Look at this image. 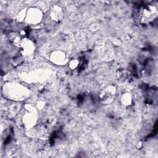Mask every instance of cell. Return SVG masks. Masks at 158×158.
Masks as SVG:
<instances>
[{
  "label": "cell",
  "mask_w": 158,
  "mask_h": 158,
  "mask_svg": "<svg viewBox=\"0 0 158 158\" xmlns=\"http://www.w3.org/2000/svg\"><path fill=\"white\" fill-rule=\"evenodd\" d=\"M50 17L56 22L60 21L63 18V13L61 8L58 6H54L50 11Z\"/></svg>",
  "instance_id": "cell-6"
},
{
  "label": "cell",
  "mask_w": 158,
  "mask_h": 158,
  "mask_svg": "<svg viewBox=\"0 0 158 158\" xmlns=\"http://www.w3.org/2000/svg\"><path fill=\"white\" fill-rule=\"evenodd\" d=\"M24 122L27 125H31L35 122V117L31 113H28L24 117Z\"/></svg>",
  "instance_id": "cell-9"
},
{
  "label": "cell",
  "mask_w": 158,
  "mask_h": 158,
  "mask_svg": "<svg viewBox=\"0 0 158 158\" xmlns=\"http://www.w3.org/2000/svg\"><path fill=\"white\" fill-rule=\"evenodd\" d=\"M50 59L53 63L57 65H63L65 62L66 56L62 51H56L51 54Z\"/></svg>",
  "instance_id": "cell-4"
},
{
  "label": "cell",
  "mask_w": 158,
  "mask_h": 158,
  "mask_svg": "<svg viewBox=\"0 0 158 158\" xmlns=\"http://www.w3.org/2000/svg\"><path fill=\"white\" fill-rule=\"evenodd\" d=\"M120 102L125 106H130L131 104V102H132V96H131V94L128 92L123 93L121 96Z\"/></svg>",
  "instance_id": "cell-7"
},
{
  "label": "cell",
  "mask_w": 158,
  "mask_h": 158,
  "mask_svg": "<svg viewBox=\"0 0 158 158\" xmlns=\"http://www.w3.org/2000/svg\"><path fill=\"white\" fill-rule=\"evenodd\" d=\"M9 40L14 44L19 45V46H20L22 41L21 40L20 35L19 34H17V33H10V35L9 36Z\"/></svg>",
  "instance_id": "cell-8"
},
{
  "label": "cell",
  "mask_w": 158,
  "mask_h": 158,
  "mask_svg": "<svg viewBox=\"0 0 158 158\" xmlns=\"http://www.w3.org/2000/svg\"><path fill=\"white\" fill-rule=\"evenodd\" d=\"M157 15V8L152 5H147L140 11V21L143 23H148L154 20Z\"/></svg>",
  "instance_id": "cell-1"
},
{
  "label": "cell",
  "mask_w": 158,
  "mask_h": 158,
  "mask_svg": "<svg viewBox=\"0 0 158 158\" xmlns=\"http://www.w3.org/2000/svg\"><path fill=\"white\" fill-rule=\"evenodd\" d=\"M115 93V88L113 86H109L106 88L100 94L101 101L103 104L110 103Z\"/></svg>",
  "instance_id": "cell-3"
},
{
  "label": "cell",
  "mask_w": 158,
  "mask_h": 158,
  "mask_svg": "<svg viewBox=\"0 0 158 158\" xmlns=\"http://www.w3.org/2000/svg\"><path fill=\"white\" fill-rule=\"evenodd\" d=\"M42 16V12L39 9L31 7L27 11L25 20L28 23L36 25L40 22Z\"/></svg>",
  "instance_id": "cell-2"
},
{
  "label": "cell",
  "mask_w": 158,
  "mask_h": 158,
  "mask_svg": "<svg viewBox=\"0 0 158 158\" xmlns=\"http://www.w3.org/2000/svg\"><path fill=\"white\" fill-rule=\"evenodd\" d=\"M20 47H21L22 52L24 56L30 55L34 50L33 44L29 40H22Z\"/></svg>",
  "instance_id": "cell-5"
},
{
  "label": "cell",
  "mask_w": 158,
  "mask_h": 158,
  "mask_svg": "<svg viewBox=\"0 0 158 158\" xmlns=\"http://www.w3.org/2000/svg\"><path fill=\"white\" fill-rule=\"evenodd\" d=\"M79 64H80L79 60H78L77 59H73L69 62V66L71 69H75L78 67Z\"/></svg>",
  "instance_id": "cell-10"
}]
</instances>
